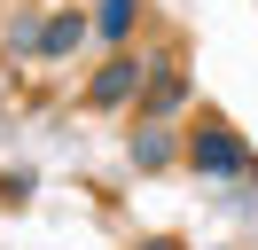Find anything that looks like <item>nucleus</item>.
Segmentation results:
<instances>
[{
    "instance_id": "obj_3",
    "label": "nucleus",
    "mask_w": 258,
    "mask_h": 250,
    "mask_svg": "<svg viewBox=\"0 0 258 250\" xmlns=\"http://www.w3.org/2000/svg\"><path fill=\"white\" fill-rule=\"evenodd\" d=\"M188 109V78L172 71V55H149V78H141V117H172Z\"/></svg>"
},
{
    "instance_id": "obj_8",
    "label": "nucleus",
    "mask_w": 258,
    "mask_h": 250,
    "mask_svg": "<svg viewBox=\"0 0 258 250\" xmlns=\"http://www.w3.org/2000/svg\"><path fill=\"white\" fill-rule=\"evenodd\" d=\"M141 250H180V242H172V234H149V242H141Z\"/></svg>"
},
{
    "instance_id": "obj_2",
    "label": "nucleus",
    "mask_w": 258,
    "mask_h": 250,
    "mask_svg": "<svg viewBox=\"0 0 258 250\" xmlns=\"http://www.w3.org/2000/svg\"><path fill=\"white\" fill-rule=\"evenodd\" d=\"M141 78H149V55L117 47V55L86 78V102H94V109H125V102H141Z\"/></svg>"
},
{
    "instance_id": "obj_1",
    "label": "nucleus",
    "mask_w": 258,
    "mask_h": 250,
    "mask_svg": "<svg viewBox=\"0 0 258 250\" xmlns=\"http://www.w3.org/2000/svg\"><path fill=\"white\" fill-rule=\"evenodd\" d=\"M180 156H188V164L204 172V180H250V172H258V149H250V141H242L235 125L219 117V109H204V117L188 125Z\"/></svg>"
},
{
    "instance_id": "obj_5",
    "label": "nucleus",
    "mask_w": 258,
    "mask_h": 250,
    "mask_svg": "<svg viewBox=\"0 0 258 250\" xmlns=\"http://www.w3.org/2000/svg\"><path fill=\"white\" fill-rule=\"evenodd\" d=\"M180 156V133H172V117H141V133H133V164L141 172H164Z\"/></svg>"
},
{
    "instance_id": "obj_6",
    "label": "nucleus",
    "mask_w": 258,
    "mask_h": 250,
    "mask_svg": "<svg viewBox=\"0 0 258 250\" xmlns=\"http://www.w3.org/2000/svg\"><path fill=\"white\" fill-rule=\"evenodd\" d=\"M133 16H141V0H102V8H94V39L125 47L133 39Z\"/></svg>"
},
{
    "instance_id": "obj_7",
    "label": "nucleus",
    "mask_w": 258,
    "mask_h": 250,
    "mask_svg": "<svg viewBox=\"0 0 258 250\" xmlns=\"http://www.w3.org/2000/svg\"><path fill=\"white\" fill-rule=\"evenodd\" d=\"M32 188H39L32 172H8V180H0V203H32Z\"/></svg>"
},
{
    "instance_id": "obj_4",
    "label": "nucleus",
    "mask_w": 258,
    "mask_h": 250,
    "mask_svg": "<svg viewBox=\"0 0 258 250\" xmlns=\"http://www.w3.org/2000/svg\"><path fill=\"white\" fill-rule=\"evenodd\" d=\"M86 39H94V16H79V8L47 16V24H39V62H63V55H79Z\"/></svg>"
}]
</instances>
